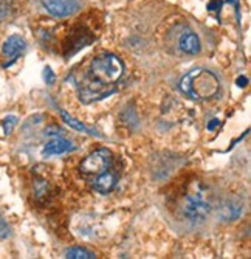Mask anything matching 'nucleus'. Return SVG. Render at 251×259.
<instances>
[{"label": "nucleus", "instance_id": "nucleus-6", "mask_svg": "<svg viewBox=\"0 0 251 259\" xmlns=\"http://www.w3.org/2000/svg\"><path fill=\"white\" fill-rule=\"evenodd\" d=\"M117 180H118V174L115 171H110V168H109L107 171H104L95 177L93 190L101 193V194H107L113 190V188H115Z\"/></svg>", "mask_w": 251, "mask_h": 259}, {"label": "nucleus", "instance_id": "nucleus-9", "mask_svg": "<svg viewBox=\"0 0 251 259\" xmlns=\"http://www.w3.org/2000/svg\"><path fill=\"white\" fill-rule=\"evenodd\" d=\"M178 47L186 55H197L200 52V39L195 33H185L178 40Z\"/></svg>", "mask_w": 251, "mask_h": 259}, {"label": "nucleus", "instance_id": "nucleus-17", "mask_svg": "<svg viewBox=\"0 0 251 259\" xmlns=\"http://www.w3.org/2000/svg\"><path fill=\"white\" fill-rule=\"evenodd\" d=\"M216 126H219V120H217V118H214V121H211V123L208 124V129H210V131H213Z\"/></svg>", "mask_w": 251, "mask_h": 259}, {"label": "nucleus", "instance_id": "nucleus-14", "mask_svg": "<svg viewBox=\"0 0 251 259\" xmlns=\"http://www.w3.org/2000/svg\"><path fill=\"white\" fill-rule=\"evenodd\" d=\"M13 10V4L11 0H0V22L5 20Z\"/></svg>", "mask_w": 251, "mask_h": 259}, {"label": "nucleus", "instance_id": "nucleus-3", "mask_svg": "<svg viewBox=\"0 0 251 259\" xmlns=\"http://www.w3.org/2000/svg\"><path fill=\"white\" fill-rule=\"evenodd\" d=\"M180 209L183 218L192 224H202L207 221L211 213V203L198 183L192 185L191 190L185 194Z\"/></svg>", "mask_w": 251, "mask_h": 259}, {"label": "nucleus", "instance_id": "nucleus-13", "mask_svg": "<svg viewBox=\"0 0 251 259\" xmlns=\"http://www.w3.org/2000/svg\"><path fill=\"white\" fill-rule=\"evenodd\" d=\"M16 124H17V116L10 115V116H7V118H4V121H2V127H4L5 135H10V134L13 132V129L16 127Z\"/></svg>", "mask_w": 251, "mask_h": 259}, {"label": "nucleus", "instance_id": "nucleus-16", "mask_svg": "<svg viewBox=\"0 0 251 259\" xmlns=\"http://www.w3.org/2000/svg\"><path fill=\"white\" fill-rule=\"evenodd\" d=\"M246 84H248V79H246V78H242V76H240V78L237 79V85H239V87H245Z\"/></svg>", "mask_w": 251, "mask_h": 259}, {"label": "nucleus", "instance_id": "nucleus-5", "mask_svg": "<svg viewBox=\"0 0 251 259\" xmlns=\"http://www.w3.org/2000/svg\"><path fill=\"white\" fill-rule=\"evenodd\" d=\"M42 5L53 17H67L79 8L78 0H42Z\"/></svg>", "mask_w": 251, "mask_h": 259}, {"label": "nucleus", "instance_id": "nucleus-2", "mask_svg": "<svg viewBox=\"0 0 251 259\" xmlns=\"http://www.w3.org/2000/svg\"><path fill=\"white\" fill-rule=\"evenodd\" d=\"M124 73V64L123 61L112 55H99L92 62H90L88 68V76L92 81L103 84V85H113Z\"/></svg>", "mask_w": 251, "mask_h": 259}, {"label": "nucleus", "instance_id": "nucleus-15", "mask_svg": "<svg viewBox=\"0 0 251 259\" xmlns=\"http://www.w3.org/2000/svg\"><path fill=\"white\" fill-rule=\"evenodd\" d=\"M43 79H45V82H47L48 85L55 84V81H56V75L53 73V70H52L50 67H45V70H43Z\"/></svg>", "mask_w": 251, "mask_h": 259}, {"label": "nucleus", "instance_id": "nucleus-7", "mask_svg": "<svg viewBox=\"0 0 251 259\" xmlns=\"http://www.w3.org/2000/svg\"><path fill=\"white\" fill-rule=\"evenodd\" d=\"M75 146L72 145V141H68L62 137H56L53 140H50L47 145H45L43 151H42V155L43 157H50V155H61V154H65V152H70L73 151Z\"/></svg>", "mask_w": 251, "mask_h": 259}, {"label": "nucleus", "instance_id": "nucleus-8", "mask_svg": "<svg viewBox=\"0 0 251 259\" xmlns=\"http://www.w3.org/2000/svg\"><path fill=\"white\" fill-rule=\"evenodd\" d=\"M25 47H27V42H25L24 37H20L17 34H13V36H10L4 42V45H2V53L7 58L14 59V58H17L22 52L25 50Z\"/></svg>", "mask_w": 251, "mask_h": 259}, {"label": "nucleus", "instance_id": "nucleus-10", "mask_svg": "<svg viewBox=\"0 0 251 259\" xmlns=\"http://www.w3.org/2000/svg\"><path fill=\"white\" fill-rule=\"evenodd\" d=\"M61 118L64 120V123H67L72 129H75V131H78V132H82V134H87V135H92V137H103V135H101L99 132H96L95 129L85 126V124L81 123L79 120L73 118L72 115H68L65 110H61Z\"/></svg>", "mask_w": 251, "mask_h": 259}, {"label": "nucleus", "instance_id": "nucleus-12", "mask_svg": "<svg viewBox=\"0 0 251 259\" xmlns=\"http://www.w3.org/2000/svg\"><path fill=\"white\" fill-rule=\"evenodd\" d=\"M233 209H242L240 203H237V205H234V203H226V205L222 208V211H223V218H225V219H236V218H239L236 213H233Z\"/></svg>", "mask_w": 251, "mask_h": 259}, {"label": "nucleus", "instance_id": "nucleus-4", "mask_svg": "<svg viewBox=\"0 0 251 259\" xmlns=\"http://www.w3.org/2000/svg\"><path fill=\"white\" fill-rule=\"evenodd\" d=\"M112 152L107 149V148H101V149H96L93 151L92 154H88L82 163H81V172L87 177H96L98 174L107 171L110 166H112Z\"/></svg>", "mask_w": 251, "mask_h": 259}, {"label": "nucleus", "instance_id": "nucleus-11", "mask_svg": "<svg viewBox=\"0 0 251 259\" xmlns=\"http://www.w3.org/2000/svg\"><path fill=\"white\" fill-rule=\"evenodd\" d=\"M65 257L67 259H93L96 257L95 253H92L90 250H85V248H81V247H75V248H70L65 251Z\"/></svg>", "mask_w": 251, "mask_h": 259}, {"label": "nucleus", "instance_id": "nucleus-1", "mask_svg": "<svg viewBox=\"0 0 251 259\" xmlns=\"http://www.w3.org/2000/svg\"><path fill=\"white\" fill-rule=\"evenodd\" d=\"M180 90L186 97L195 100V101H205L214 98L219 90L220 82L219 78L205 68H194L188 72L180 81Z\"/></svg>", "mask_w": 251, "mask_h": 259}]
</instances>
